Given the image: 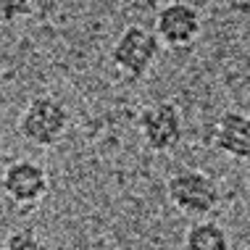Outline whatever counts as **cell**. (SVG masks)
I'll return each instance as SVG.
<instances>
[{
  "instance_id": "cell-6",
  "label": "cell",
  "mask_w": 250,
  "mask_h": 250,
  "mask_svg": "<svg viewBox=\"0 0 250 250\" xmlns=\"http://www.w3.org/2000/svg\"><path fill=\"white\" fill-rule=\"evenodd\" d=\"M0 187L16 206H35L48 195L50 179L48 171L37 161L21 158L5 166L3 177H0Z\"/></svg>"
},
{
  "instance_id": "cell-11",
  "label": "cell",
  "mask_w": 250,
  "mask_h": 250,
  "mask_svg": "<svg viewBox=\"0 0 250 250\" xmlns=\"http://www.w3.org/2000/svg\"><path fill=\"white\" fill-rule=\"evenodd\" d=\"M161 3L164 0H121L126 11L137 13V16H145V13H158L161 11Z\"/></svg>"
},
{
  "instance_id": "cell-4",
  "label": "cell",
  "mask_w": 250,
  "mask_h": 250,
  "mask_svg": "<svg viewBox=\"0 0 250 250\" xmlns=\"http://www.w3.org/2000/svg\"><path fill=\"white\" fill-rule=\"evenodd\" d=\"M140 134L153 153L174 150L185 137V121L179 108L168 100H155L140 113Z\"/></svg>"
},
{
  "instance_id": "cell-2",
  "label": "cell",
  "mask_w": 250,
  "mask_h": 250,
  "mask_svg": "<svg viewBox=\"0 0 250 250\" xmlns=\"http://www.w3.org/2000/svg\"><path fill=\"white\" fill-rule=\"evenodd\" d=\"M161 56V40L143 24H132L119 35L111 48L113 66L126 79H143Z\"/></svg>"
},
{
  "instance_id": "cell-12",
  "label": "cell",
  "mask_w": 250,
  "mask_h": 250,
  "mask_svg": "<svg viewBox=\"0 0 250 250\" xmlns=\"http://www.w3.org/2000/svg\"><path fill=\"white\" fill-rule=\"evenodd\" d=\"M229 5H232V11L237 13L240 19L250 21V0H229Z\"/></svg>"
},
{
  "instance_id": "cell-7",
  "label": "cell",
  "mask_w": 250,
  "mask_h": 250,
  "mask_svg": "<svg viewBox=\"0 0 250 250\" xmlns=\"http://www.w3.org/2000/svg\"><path fill=\"white\" fill-rule=\"evenodd\" d=\"M213 143L229 158L250 161V116L242 111H224L216 121Z\"/></svg>"
},
{
  "instance_id": "cell-5",
  "label": "cell",
  "mask_w": 250,
  "mask_h": 250,
  "mask_svg": "<svg viewBox=\"0 0 250 250\" xmlns=\"http://www.w3.org/2000/svg\"><path fill=\"white\" fill-rule=\"evenodd\" d=\"M203 32L200 11L185 0H171L155 13V37L168 48H190Z\"/></svg>"
},
{
  "instance_id": "cell-10",
  "label": "cell",
  "mask_w": 250,
  "mask_h": 250,
  "mask_svg": "<svg viewBox=\"0 0 250 250\" xmlns=\"http://www.w3.org/2000/svg\"><path fill=\"white\" fill-rule=\"evenodd\" d=\"M35 0H0V21H19L29 16Z\"/></svg>"
},
{
  "instance_id": "cell-1",
  "label": "cell",
  "mask_w": 250,
  "mask_h": 250,
  "mask_svg": "<svg viewBox=\"0 0 250 250\" xmlns=\"http://www.w3.org/2000/svg\"><path fill=\"white\" fill-rule=\"evenodd\" d=\"M69 108L56 95H35L26 103L19 119V132L26 143L37 147H53L63 140L69 129Z\"/></svg>"
},
{
  "instance_id": "cell-3",
  "label": "cell",
  "mask_w": 250,
  "mask_h": 250,
  "mask_svg": "<svg viewBox=\"0 0 250 250\" xmlns=\"http://www.w3.org/2000/svg\"><path fill=\"white\" fill-rule=\"evenodd\" d=\"M166 198L185 216H208L219 206V187L206 171L182 168L168 177Z\"/></svg>"
},
{
  "instance_id": "cell-8",
  "label": "cell",
  "mask_w": 250,
  "mask_h": 250,
  "mask_svg": "<svg viewBox=\"0 0 250 250\" xmlns=\"http://www.w3.org/2000/svg\"><path fill=\"white\" fill-rule=\"evenodd\" d=\"M229 234L227 229L216 221H198L187 229L185 234V250H229Z\"/></svg>"
},
{
  "instance_id": "cell-9",
  "label": "cell",
  "mask_w": 250,
  "mask_h": 250,
  "mask_svg": "<svg viewBox=\"0 0 250 250\" xmlns=\"http://www.w3.org/2000/svg\"><path fill=\"white\" fill-rule=\"evenodd\" d=\"M0 250H50V248L35 229H16L5 237Z\"/></svg>"
}]
</instances>
